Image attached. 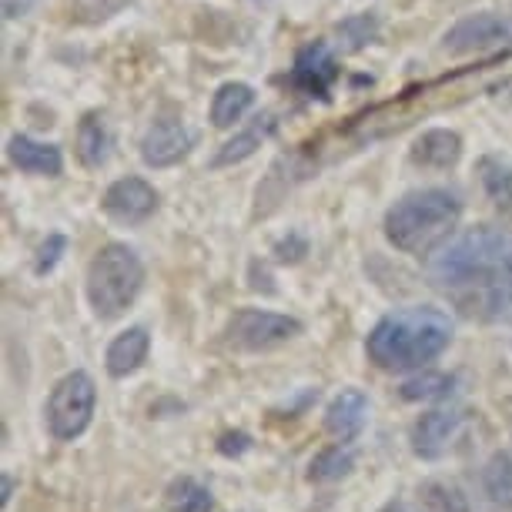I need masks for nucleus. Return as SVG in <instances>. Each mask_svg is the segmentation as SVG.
Instances as JSON below:
<instances>
[{
	"mask_svg": "<svg viewBox=\"0 0 512 512\" xmlns=\"http://www.w3.org/2000/svg\"><path fill=\"white\" fill-rule=\"evenodd\" d=\"M151 352V335L148 328L134 325L128 328V332H121L114 342L108 345V355H104V365H108V375H114V379H128V375H134L144 365V359H148Z\"/></svg>",
	"mask_w": 512,
	"mask_h": 512,
	"instance_id": "nucleus-15",
	"label": "nucleus"
},
{
	"mask_svg": "<svg viewBox=\"0 0 512 512\" xmlns=\"http://www.w3.org/2000/svg\"><path fill=\"white\" fill-rule=\"evenodd\" d=\"M425 278L462 318L499 325L512 318V235L479 225L446 238L425 262Z\"/></svg>",
	"mask_w": 512,
	"mask_h": 512,
	"instance_id": "nucleus-1",
	"label": "nucleus"
},
{
	"mask_svg": "<svg viewBox=\"0 0 512 512\" xmlns=\"http://www.w3.org/2000/svg\"><path fill=\"white\" fill-rule=\"evenodd\" d=\"M462 201L446 188H422L399 198L385 215V238L405 255H429L459 225Z\"/></svg>",
	"mask_w": 512,
	"mask_h": 512,
	"instance_id": "nucleus-3",
	"label": "nucleus"
},
{
	"mask_svg": "<svg viewBox=\"0 0 512 512\" xmlns=\"http://www.w3.org/2000/svg\"><path fill=\"white\" fill-rule=\"evenodd\" d=\"M355 469V452L349 442H338V446L322 449L308 466V482H338Z\"/></svg>",
	"mask_w": 512,
	"mask_h": 512,
	"instance_id": "nucleus-20",
	"label": "nucleus"
},
{
	"mask_svg": "<svg viewBox=\"0 0 512 512\" xmlns=\"http://www.w3.org/2000/svg\"><path fill=\"white\" fill-rule=\"evenodd\" d=\"M338 81V61L332 54V47L325 41H312L305 44L302 51L295 57V67H292V84L305 98H328Z\"/></svg>",
	"mask_w": 512,
	"mask_h": 512,
	"instance_id": "nucleus-9",
	"label": "nucleus"
},
{
	"mask_svg": "<svg viewBox=\"0 0 512 512\" xmlns=\"http://www.w3.org/2000/svg\"><path fill=\"white\" fill-rule=\"evenodd\" d=\"M67 251V238L64 235H51L41 245V251H37V262H34V272L37 275H47L54 272V265L61 262V255Z\"/></svg>",
	"mask_w": 512,
	"mask_h": 512,
	"instance_id": "nucleus-27",
	"label": "nucleus"
},
{
	"mask_svg": "<svg viewBox=\"0 0 512 512\" xmlns=\"http://www.w3.org/2000/svg\"><path fill=\"white\" fill-rule=\"evenodd\" d=\"M365 419H369V399H365V392L345 389L325 409V432L335 442H355L362 436Z\"/></svg>",
	"mask_w": 512,
	"mask_h": 512,
	"instance_id": "nucleus-12",
	"label": "nucleus"
},
{
	"mask_svg": "<svg viewBox=\"0 0 512 512\" xmlns=\"http://www.w3.org/2000/svg\"><path fill=\"white\" fill-rule=\"evenodd\" d=\"M268 131H272V118H258V124H251L248 131H241L238 138H231L225 148L215 154L211 168H225V164H238V161L251 158V154L262 148V141L268 138Z\"/></svg>",
	"mask_w": 512,
	"mask_h": 512,
	"instance_id": "nucleus-21",
	"label": "nucleus"
},
{
	"mask_svg": "<svg viewBox=\"0 0 512 512\" xmlns=\"http://www.w3.org/2000/svg\"><path fill=\"white\" fill-rule=\"evenodd\" d=\"M308 251V245H305V238H298V235H292V238H282L275 245V255H278V262H302V255Z\"/></svg>",
	"mask_w": 512,
	"mask_h": 512,
	"instance_id": "nucleus-29",
	"label": "nucleus"
},
{
	"mask_svg": "<svg viewBox=\"0 0 512 512\" xmlns=\"http://www.w3.org/2000/svg\"><path fill=\"white\" fill-rule=\"evenodd\" d=\"M251 104H255V91L241 81H228L221 84L215 101H211V121H215V128H231L251 111Z\"/></svg>",
	"mask_w": 512,
	"mask_h": 512,
	"instance_id": "nucleus-18",
	"label": "nucleus"
},
{
	"mask_svg": "<svg viewBox=\"0 0 512 512\" xmlns=\"http://www.w3.org/2000/svg\"><path fill=\"white\" fill-rule=\"evenodd\" d=\"M379 512H409V509H405L402 502H389V506H382Z\"/></svg>",
	"mask_w": 512,
	"mask_h": 512,
	"instance_id": "nucleus-31",
	"label": "nucleus"
},
{
	"mask_svg": "<svg viewBox=\"0 0 512 512\" xmlns=\"http://www.w3.org/2000/svg\"><path fill=\"white\" fill-rule=\"evenodd\" d=\"M94 405H98V389L88 372H71L51 389L47 399V429L57 442H74L84 436V429L94 419Z\"/></svg>",
	"mask_w": 512,
	"mask_h": 512,
	"instance_id": "nucleus-5",
	"label": "nucleus"
},
{
	"mask_svg": "<svg viewBox=\"0 0 512 512\" xmlns=\"http://www.w3.org/2000/svg\"><path fill=\"white\" fill-rule=\"evenodd\" d=\"M101 205L114 221L138 225V221H148L154 215V208H158V191L144 178H121L104 191Z\"/></svg>",
	"mask_w": 512,
	"mask_h": 512,
	"instance_id": "nucleus-11",
	"label": "nucleus"
},
{
	"mask_svg": "<svg viewBox=\"0 0 512 512\" xmlns=\"http://www.w3.org/2000/svg\"><path fill=\"white\" fill-rule=\"evenodd\" d=\"M191 144H195V134L178 118H158L141 138V158L148 168H171L188 158Z\"/></svg>",
	"mask_w": 512,
	"mask_h": 512,
	"instance_id": "nucleus-10",
	"label": "nucleus"
},
{
	"mask_svg": "<svg viewBox=\"0 0 512 512\" xmlns=\"http://www.w3.org/2000/svg\"><path fill=\"white\" fill-rule=\"evenodd\" d=\"M456 392V379L442 372H425L415 375L402 385V399L405 402H432V399H449Z\"/></svg>",
	"mask_w": 512,
	"mask_h": 512,
	"instance_id": "nucleus-24",
	"label": "nucleus"
},
{
	"mask_svg": "<svg viewBox=\"0 0 512 512\" xmlns=\"http://www.w3.org/2000/svg\"><path fill=\"white\" fill-rule=\"evenodd\" d=\"M452 342V318L439 308L415 305L385 315L365 338V355L382 372H415L436 362Z\"/></svg>",
	"mask_w": 512,
	"mask_h": 512,
	"instance_id": "nucleus-2",
	"label": "nucleus"
},
{
	"mask_svg": "<svg viewBox=\"0 0 512 512\" xmlns=\"http://www.w3.org/2000/svg\"><path fill=\"white\" fill-rule=\"evenodd\" d=\"M7 158H11L14 168H21L27 175H37V178H57L64 171L61 148L47 141H34V138H27V134H14V138L7 141Z\"/></svg>",
	"mask_w": 512,
	"mask_h": 512,
	"instance_id": "nucleus-13",
	"label": "nucleus"
},
{
	"mask_svg": "<svg viewBox=\"0 0 512 512\" xmlns=\"http://www.w3.org/2000/svg\"><path fill=\"white\" fill-rule=\"evenodd\" d=\"M462 158V138L456 131L436 128V131H425L422 138H415L412 144V164L429 171H449L456 168Z\"/></svg>",
	"mask_w": 512,
	"mask_h": 512,
	"instance_id": "nucleus-14",
	"label": "nucleus"
},
{
	"mask_svg": "<svg viewBox=\"0 0 512 512\" xmlns=\"http://www.w3.org/2000/svg\"><path fill=\"white\" fill-rule=\"evenodd\" d=\"M295 335H302L298 318L265 312V308H241L225 328V342L235 352H272L278 345L292 342Z\"/></svg>",
	"mask_w": 512,
	"mask_h": 512,
	"instance_id": "nucleus-6",
	"label": "nucleus"
},
{
	"mask_svg": "<svg viewBox=\"0 0 512 512\" xmlns=\"http://www.w3.org/2000/svg\"><path fill=\"white\" fill-rule=\"evenodd\" d=\"M144 288V265L138 251L111 241L98 248V255L88 265V302L101 322L121 318L134 305V298Z\"/></svg>",
	"mask_w": 512,
	"mask_h": 512,
	"instance_id": "nucleus-4",
	"label": "nucleus"
},
{
	"mask_svg": "<svg viewBox=\"0 0 512 512\" xmlns=\"http://www.w3.org/2000/svg\"><path fill=\"white\" fill-rule=\"evenodd\" d=\"M41 0H4V14L7 21H17V17H27Z\"/></svg>",
	"mask_w": 512,
	"mask_h": 512,
	"instance_id": "nucleus-30",
	"label": "nucleus"
},
{
	"mask_svg": "<svg viewBox=\"0 0 512 512\" xmlns=\"http://www.w3.org/2000/svg\"><path fill=\"white\" fill-rule=\"evenodd\" d=\"M512 41V27L502 21L499 14L482 11L462 17L459 24H452L446 37H442V51L446 54H482L489 47H502Z\"/></svg>",
	"mask_w": 512,
	"mask_h": 512,
	"instance_id": "nucleus-7",
	"label": "nucleus"
},
{
	"mask_svg": "<svg viewBox=\"0 0 512 512\" xmlns=\"http://www.w3.org/2000/svg\"><path fill=\"white\" fill-rule=\"evenodd\" d=\"M482 499L489 512H512V456L496 452L482 466Z\"/></svg>",
	"mask_w": 512,
	"mask_h": 512,
	"instance_id": "nucleus-17",
	"label": "nucleus"
},
{
	"mask_svg": "<svg viewBox=\"0 0 512 512\" xmlns=\"http://www.w3.org/2000/svg\"><path fill=\"white\" fill-rule=\"evenodd\" d=\"M71 4V17L81 24H101L121 11L128 0H67Z\"/></svg>",
	"mask_w": 512,
	"mask_h": 512,
	"instance_id": "nucleus-26",
	"label": "nucleus"
},
{
	"mask_svg": "<svg viewBox=\"0 0 512 512\" xmlns=\"http://www.w3.org/2000/svg\"><path fill=\"white\" fill-rule=\"evenodd\" d=\"M164 506L168 512H211V492L198 479L181 476L164 492Z\"/></svg>",
	"mask_w": 512,
	"mask_h": 512,
	"instance_id": "nucleus-22",
	"label": "nucleus"
},
{
	"mask_svg": "<svg viewBox=\"0 0 512 512\" xmlns=\"http://www.w3.org/2000/svg\"><path fill=\"white\" fill-rule=\"evenodd\" d=\"M422 512H472L469 499L462 496L459 486H452L446 479H432L419 489Z\"/></svg>",
	"mask_w": 512,
	"mask_h": 512,
	"instance_id": "nucleus-23",
	"label": "nucleus"
},
{
	"mask_svg": "<svg viewBox=\"0 0 512 512\" xmlns=\"http://www.w3.org/2000/svg\"><path fill=\"white\" fill-rule=\"evenodd\" d=\"M111 148H114V138H111V128L101 114H88L77 128V158H81L84 168H104L111 158Z\"/></svg>",
	"mask_w": 512,
	"mask_h": 512,
	"instance_id": "nucleus-16",
	"label": "nucleus"
},
{
	"mask_svg": "<svg viewBox=\"0 0 512 512\" xmlns=\"http://www.w3.org/2000/svg\"><path fill=\"white\" fill-rule=\"evenodd\" d=\"M479 181L486 188L489 201L499 211H512V164L502 158H482L479 161Z\"/></svg>",
	"mask_w": 512,
	"mask_h": 512,
	"instance_id": "nucleus-19",
	"label": "nucleus"
},
{
	"mask_svg": "<svg viewBox=\"0 0 512 512\" xmlns=\"http://www.w3.org/2000/svg\"><path fill=\"white\" fill-rule=\"evenodd\" d=\"M11 492H14V482H11V476H4V502L11 499Z\"/></svg>",
	"mask_w": 512,
	"mask_h": 512,
	"instance_id": "nucleus-32",
	"label": "nucleus"
},
{
	"mask_svg": "<svg viewBox=\"0 0 512 512\" xmlns=\"http://www.w3.org/2000/svg\"><path fill=\"white\" fill-rule=\"evenodd\" d=\"M379 34V21L372 14H355L349 21L338 24V41H342V51H362L365 44L375 41Z\"/></svg>",
	"mask_w": 512,
	"mask_h": 512,
	"instance_id": "nucleus-25",
	"label": "nucleus"
},
{
	"mask_svg": "<svg viewBox=\"0 0 512 512\" xmlns=\"http://www.w3.org/2000/svg\"><path fill=\"white\" fill-rule=\"evenodd\" d=\"M251 449V436L248 432H225V436L218 439V452L221 456H241V452Z\"/></svg>",
	"mask_w": 512,
	"mask_h": 512,
	"instance_id": "nucleus-28",
	"label": "nucleus"
},
{
	"mask_svg": "<svg viewBox=\"0 0 512 512\" xmlns=\"http://www.w3.org/2000/svg\"><path fill=\"white\" fill-rule=\"evenodd\" d=\"M462 425H466V412L459 409H432L425 412L419 422L412 425V452L425 462H436V459H446L452 442L459 439Z\"/></svg>",
	"mask_w": 512,
	"mask_h": 512,
	"instance_id": "nucleus-8",
	"label": "nucleus"
}]
</instances>
